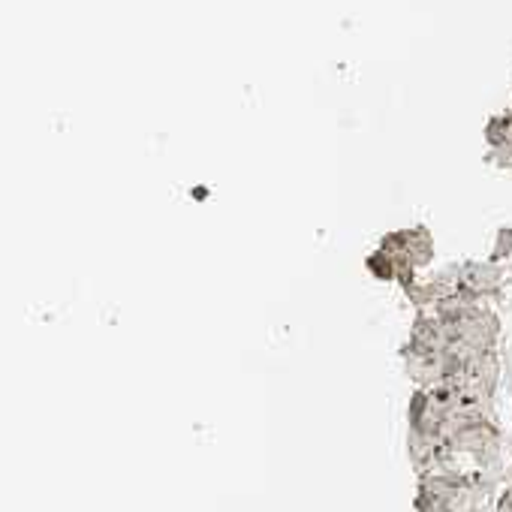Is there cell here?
Listing matches in <instances>:
<instances>
[{"label": "cell", "mask_w": 512, "mask_h": 512, "mask_svg": "<svg viewBox=\"0 0 512 512\" xmlns=\"http://www.w3.org/2000/svg\"><path fill=\"white\" fill-rule=\"evenodd\" d=\"M500 371H503L500 350H491V353H479V356H470L467 362H461L449 383H455L458 389H464L476 398L494 401L497 386H500Z\"/></svg>", "instance_id": "cell-4"}, {"label": "cell", "mask_w": 512, "mask_h": 512, "mask_svg": "<svg viewBox=\"0 0 512 512\" xmlns=\"http://www.w3.org/2000/svg\"><path fill=\"white\" fill-rule=\"evenodd\" d=\"M512 269L497 260H464L458 263V293L476 302H494L506 290Z\"/></svg>", "instance_id": "cell-3"}, {"label": "cell", "mask_w": 512, "mask_h": 512, "mask_svg": "<svg viewBox=\"0 0 512 512\" xmlns=\"http://www.w3.org/2000/svg\"><path fill=\"white\" fill-rule=\"evenodd\" d=\"M365 269L371 272V278L374 281H383V284H395V266H392V260H389V256L377 247L371 256H368V260H365Z\"/></svg>", "instance_id": "cell-6"}, {"label": "cell", "mask_w": 512, "mask_h": 512, "mask_svg": "<svg viewBox=\"0 0 512 512\" xmlns=\"http://www.w3.org/2000/svg\"><path fill=\"white\" fill-rule=\"evenodd\" d=\"M395 266V284L404 290L416 281L419 269L431 266L434 256H437V247H434V235L425 223H416V226H407V229H395L389 235L380 238L377 244Z\"/></svg>", "instance_id": "cell-2"}, {"label": "cell", "mask_w": 512, "mask_h": 512, "mask_svg": "<svg viewBox=\"0 0 512 512\" xmlns=\"http://www.w3.org/2000/svg\"><path fill=\"white\" fill-rule=\"evenodd\" d=\"M485 160L503 172H512V145H500V148H488Z\"/></svg>", "instance_id": "cell-8"}, {"label": "cell", "mask_w": 512, "mask_h": 512, "mask_svg": "<svg viewBox=\"0 0 512 512\" xmlns=\"http://www.w3.org/2000/svg\"><path fill=\"white\" fill-rule=\"evenodd\" d=\"M500 482L485 476H455V473H425L416 476V512H491Z\"/></svg>", "instance_id": "cell-1"}, {"label": "cell", "mask_w": 512, "mask_h": 512, "mask_svg": "<svg viewBox=\"0 0 512 512\" xmlns=\"http://www.w3.org/2000/svg\"><path fill=\"white\" fill-rule=\"evenodd\" d=\"M485 145L488 148L512 145V106L506 112L488 118V124H485Z\"/></svg>", "instance_id": "cell-5"}, {"label": "cell", "mask_w": 512, "mask_h": 512, "mask_svg": "<svg viewBox=\"0 0 512 512\" xmlns=\"http://www.w3.org/2000/svg\"><path fill=\"white\" fill-rule=\"evenodd\" d=\"M509 256H512V229L503 226V229H497V238H494V247H491V256H488V260L506 263Z\"/></svg>", "instance_id": "cell-7"}]
</instances>
